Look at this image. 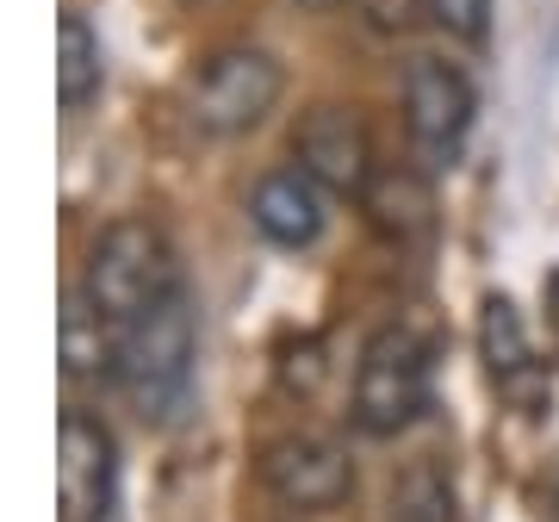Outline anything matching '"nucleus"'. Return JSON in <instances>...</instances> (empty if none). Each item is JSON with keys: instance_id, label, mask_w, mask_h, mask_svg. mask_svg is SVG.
I'll list each match as a JSON object with an SVG mask.
<instances>
[{"instance_id": "nucleus-1", "label": "nucleus", "mask_w": 559, "mask_h": 522, "mask_svg": "<svg viewBox=\"0 0 559 522\" xmlns=\"http://www.w3.org/2000/svg\"><path fill=\"white\" fill-rule=\"evenodd\" d=\"M175 286H180L175 242L162 237L150 218L106 224L100 237H94V249H87V268H81V299L94 305L112 330H131Z\"/></svg>"}, {"instance_id": "nucleus-2", "label": "nucleus", "mask_w": 559, "mask_h": 522, "mask_svg": "<svg viewBox=\"0 0 559 522\" xmlns=\"http://www.w3.org/2000/svg\"><path fill=\"white\" fill-rule=\"evenodd\" d=\"M193 355H200V305L180 281L131 330H119V392L131 399V411L168 417L193 385Z\"/></svg>"}, {"instance_id": "nucleus-3", "label": "nucleus", "mask_w": 559, "mask_h": 522, "mask_svg": "<svg viewBox=\"0 0 559 522\" xmlns=\"http://www.w3.org/2000/svg\"><path fill=\"white\" fill-rule=\"evenodd\" d=\"M436 392V348L417 323H385L367 336L355 361V429L360 436H399L429 411Z\"/></svg>"}, {"instance_id": "nucleus-4", "label": "nucleus", "mask_w": 559, "mask_h": 522, "mask_svg": "<svg viewBox=\"0 0 559 522\" xmlns=\"http://www.w3.org/2000/svg\"><path fill=\"white\" fill-rule=\"evenodd\" d=\"M286 69L255 44H230L218 57H205L187 81V119L200 124L205 138H242L255 131L267 112L280 106Z\"/></svg>"}, {"instance_id": "nucleus-5", "label": "nucleus", "mask_w": 559, "mask_h": 522, "mask_svg": "<svg viewBox=\"0 0 559 522\" xmlns=\"http://www.w3.org/2000/svg\"><path fill=\"white\" fill-rule=\"evenodd\" d=\"M473 112H479V94L454 62L441 57L411 62V75H404V131H411L417 168L448 175L460 150H466V138H473Z\"/></svg>"}, {"instance_id": "nucleus-6", "label": "nucleus", "mask_w": 559, "mask_h": 522, "mask_svg": "<svg viewBox=\"0 0 559 522\" xmlns=\"http://www.w3.org/2000/svg\"><path fill=\"white\" fill-rule=\"evenodd\" d=\"M119 503V442L100 417L62 411L57 429V510L62 522H106Z\"/></svg>"}, {"instance_id": "nucleus-7", "label": "nucleus", "mask_w": 559, "mask_h": 522, "mask_svg": "<svg viewBox=\"0 0 559 522\" xmlns=\"http://www.w3.org/2000/svg\"><path fill=\"white\" fill-rule=\"evenodd\" d=\"M261 485L274 491L286 510H336L348 491H355V466L330 436H311V429H293V436H274L261 448Z\"/></svg>"}, {"instance_id": "nucleus-8", "label": "nucleus", "mask_w": 559, "mask_h": 522, "mask_svg": "<svg viewBox=\"0 0 559 522\" xmlns=\"http://www.w3.org/2000/svg\"><path fill=\"white\" fill-rule=\"evenodd\" d=\"M293 156H299V168L311 175V181L323 187V193H367V181H373V138H367V124H360V112H348V106H311L299 124V138H293Z\"/></svg>"}, {"instance_id": "nucleus-9", "label": "nucleus", "mask_w": 559, "mask_h": 522, "mask_svg": "<svg viewBox=\"0 0 559 522\" xmlns=\"http://www.w3.org/2000/svg\"><path fill=\"white\" fill-rule=\"evenodd\" d=\"M479 342H485V367H491V385L503 399L535 417L547 404V380H540V361L528 348V330H522V311L510 299H485L479 305Z\"/></svg>"}, {"instance_id": "nucleus-10", "label": "nucleus", "mask_w": 559, "mask_h": 522, "mask_svg": "<svg viewBox=\"0 0 559 522\" xmlns=\"http://www.w3.org/2000/svg\"><path fill=\"white\" fill-rule=\"evenodd\" d=\"M249 224L280 249H305L323 237V187L305 168H274L249 193Z\"/></svg>"}, {"instance_id": "nucleus-11", "label": "nucleus", "mask_w": 559, "mask_h": 522, "mask_svg": "<svg viewBox=\"0 0 559 522\" xmlns=\"http://www.w3.org/2000/svg\"><path fill=\"white\" fill-rule=\"evenodd\" d=\"M360 212L399 249H417L436 230V193H429V168H373V181L360 193Z\"/></svg>"}, {"instance_id": "nucleus-12", "label": "nucleus", "mask_w": 559, "mask_h": 522, "mask_svg": "<svg viewBox=\"0 0 559 522\" xmlns=\"http://www.w3.org/2000/svg\"><path fill=\"white\" fill-rule=\"evenodd\" d=\"M62 373L69 380H87V385L119 380V330L81 299V286L62 305Z\"/></svg>"}, {"instance_id": "nucleus-13", "label": "nucleus", "mask_w": 559, "mask_h": 522, "mask_svg": "<svg viewBox=\"0 0 559 522\" xmlns=\"http://www.w3.org/2000/svg\"><path fill=\"white\" fill-rule=\"evenodd\" d=\"M106 81V50L94 38V25L81 13H62L57 20V100L62 112H81V106L100 94Z\"/></svg>"}, {"instance_id": "nucleus-14", "label": "nucleus", "mask_w": 559, "mask_h": 522, "mask_svg": "<svg viewBox=\"0 0 559 522\" xmlns=\"http://www.w3.org/2000/svg\"><path fill=\"white\" fill-rule=\"evenodd\" d=\"M385 522H454V479L441 461H411L392 479Z\"/></svg>"}, {"instance_id": "nucleus-15", "label": "nucleus", "mask_w": 559, "mask_h": 522, "mask_svg": "<svg viewBox=\"0 0 559 522\" xmlns=\"http://www.w3.org/2000/svg\"><path fill=\"white\" fill-rule=\"evenodd\" d=\"M423 13L460 44H485L491 32V0H423Z\"/></svg>"}, {"instance_id": "nucleus-16", "label": "nucleus", "mask_w": 559, "mask_h": 522, "mask_svg": "<svg viewBox=\"0 0 559 522\" xmlns=\"http://www.w3.org/2000/svg\"><path fill=\"white\" fill-rule=\"evenodd\" d=\"M360 13H367V25L373 32H404V25L423 13V0H355Z\"/></svg>"}]
</instances>
